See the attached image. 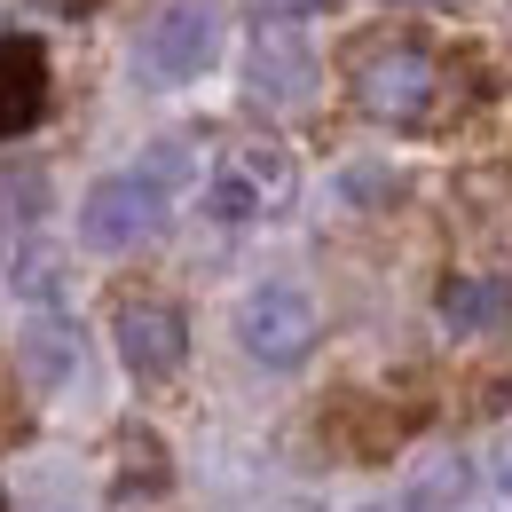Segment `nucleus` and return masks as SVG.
Returning a JSON list of instances; mask_svg holds the SVG:
<instances>
[{
	"label": "nucleus",
	"mask_w": 512,
	"mask_h": 512,
	"mask_svg": "<svg viewBox=\"0 0 512 512\" xmlns=\"http://www.w3.org/2000/svg\"><path fill=\"white\" fill-rule=\"evenodd\" d=\"M48 119V48L24 32H0V142Z\"/></svg>",
	"instance_id": "obj_8"
},
{
	"label": "nucleus",
	"mask_w": 512,
	"mask_h": 512,
	"mask_svg": "<svg viewBox=\"0 0 512 512\" xmlns=\"http://www.w3.org/2000/svg\"><path fill=\"white\" fill-rule=\"evenodd\" d=\"M213 56H221V16H213V0H166V8L142 24L134 71L158 79V87H182V79H205Z\"/></svg>",
	"instance_id": "obj_3"
},
{
	"label": "nucleus",
	"mask_w": 512,
	"mask_h": 512,
	"mask_svg": "<svg viewBox=\"0 0 512 512\" xmlns=\"http://www.w3.org/2000/svg\"><path fill=\"white\" fill-rule=\"evenodd\" d=\"M245 87L268 111H300L316 103V48L300 40V24H260L245 48Z\"/></svg>",
	"instance_id": "obj_6"
},
{
	"label": "nucleus",
	"mask_w": 512,
	"mask_h": 512,
	"mask_svg": "<svg viewBox=\"0 0 512 512\" xmlns=\"http://www.w3.org/2000/svg\"><path fill=\"white\" fill-rule=\"evenodd\" d=\"M284 205H292V158H284L276 142H229V150L213 158L205 213H213L221 229H253V221L284 213Z\"/></svg>",
	"instance_id": "obj_1"
},
{
	"label": "nucleus",
	"mask_w": 512,
	"mask_h": 512,
	"mask_svg": "<svg viewBox=\"0 0 512 512\" xmlns=\"http://www.w3.org/2000/svg\"><path fill=\"white\" fill-rule=\"evenodd\" d=\"M111 339H119V363H127L134 379H174L182 355H190V323H182V308H166V300H127L111 316Z\"/></svg>",
	"instance_id": "obj_7"
},
{
	"label": "nucleus",
	"mask_w": 512,
	"mask_h": 512,
	"mask_svg": "<svg viewBox=\"0 0 512 512\" xmlns=\"http://www.w3.org/2000/svg\"><path fill=\"white\" fill-rule=\"evenodd\" d=\"M505 402H512V386H505Z\"/></svg>",
	"instance_id": "obj_12"
},
{
	"label": "nucleus",
	"mask_w": 512,
	"mask_h": 512,
	"mask_svg": "<svg viewBox=\"0 0 512 512\" xmlns=\"http://www.w3.org/2000/svg\"><path fill=\"white\" fill-rule=\"evenodd\" d=\"M71 355H79V339H71L56 316H40L32 331H24V371H32V386H64Z\"/></svg>",
	"instance_id": "obj_10"
},
{
	"label": "nucleus",
	"mask_w": 512,
	"mask_h": 512,
	"mask_svg": "<svg viewBox=\"0 0 512 512\" xmlns=\"http://www.w3.org/2000/svg\"><path fill=\"white\" fill-rule=\"evenodd\" d=\"M166 229V190L134 166V174H103L79 197V245L87 253H134L142 237Z\"/></svg>",
	"instance_id": "obj_4"
},
{
	"label": "nucleus",
	"mask_w": 512,
	"mask_h": 512,
	"mask_svg": "<svg viewBox=\"0 0 512 512\" xmlns=\"http://www.w3.org/2000/svg\"><path fill=\"white\" fill-rule=\"evenodd\" d=\"M434 87H442V71H434V56L426 48H379L371 64L355 71V103L371 111V119H386V127H410V119H426L434 111Z\"/></svg>",
	"instance_id": "obj_5"
},
{
	"label": "nucleus",
	"mask_w": 512,
	"mask_h": 512,
	"mask_svg": "<svg viewBox=\"0 0 512 512\" xmlns=\"http://www.w3.org/2000/svg\"><path fill=\"white\" fill-rule=\"evenodd\" d=\"M0 512H8V505H0Z\"/></svg>",
	"instance_id": "obj_13"
},
{
	"label": "nucleus",
	"mask_w": 512,
	"mask_h": 512,
	"mask_svg": "<svg viewBox=\"0 0 512 512\" xmlns=\"http://www.w3.org/2000/svg\"><path fill=\"white\" fill-rule=\"evenodd\" d=\"M489 473H497V489H505V497H512V442L497 449V457H489Z\"/></svg>",
	"instance_id": "obj_11"
},
{
	"label": "nucleus",
	"mask_w": 512,
	"mask_h": 512,
	"mask_svg": "<svg viewBox=\"0 0 512 512\" xmlns=\"http://www.w3.org/2000/svg\"><path fill=\"white\" fill-rule=\"evenodd\" d=\"M442 316L457 323V331H489V323L512 316V284H497V276H457L442 292Z\"/></svg>",
	"instance_id": "obj_9"
},
{
	"label": "nucleus",
	"mask_w": 512,
	"mask_h": 512,
	"mask_svg": "<svg viewBox=\"0 0 512 512\" xmlns=\"http://www.w3.org/2000/svg\"><path fill=\"white\" fill-rule=\"evenodd\" d=\"M316 331H323L316 300L300 284H284V276H268V284H253L237 300V347L253 355L260 371H300L316 355Z\"/></svg>",
	"instance_id": "obj_2"
}]
</instances>
